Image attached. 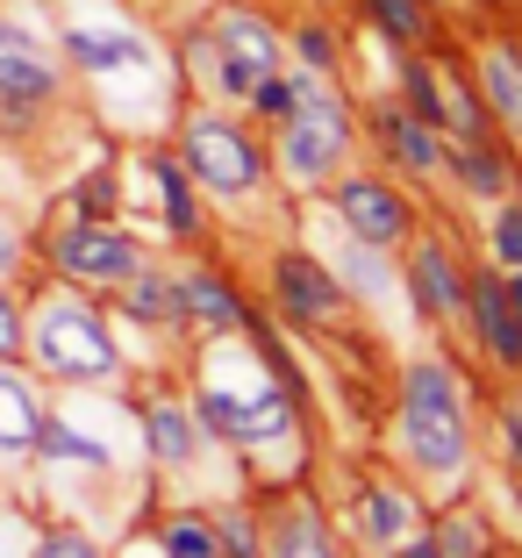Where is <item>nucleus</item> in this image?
<instances>
[{
    "label": "nucleus",
    "mask_w": 522,
    "mask_h": 558,
    "mask_svg": "<svg viewBox=\"0 0 522 558\" xmlns=\"http://www.w3.org/2000/svg\"><path fill=\"white\" fill-rule=\"evenodd\" d=\"M22 359L58 395H122L130 387V351H122V329L100 308V294L65 287L50 272L22 287Z\"/></svg>",
    "instance_id": "3"
},
{
    "label": "nucleus",
    "mask_w": 522,
    "mask_h": 558,
    "mask_svg": "<svg viewBox=\"0 0 522 558\" xmlns=\"http://www.w3.org/2000/svg\"><path fill=\"white\" fill-rule=\"evenodd\" d=\"M251 509H258V558H351L308 480L251 487Z\"/></svg>",
    "instance_id": "12"
},
{
    "label": "nucleus",
    "mask_w": 522,
    "mask_h": 558,
    "mask_svg": "<svg viewBox=\"0 0 522 558\" xmlns=\"http://www.w3.org/2000/svg\"><path fill=\"white\" fill-rule=\"evenodd\" d=\"M479 8H501V0H479Z\"/></svg>",
    "instance_id": "34"
},
{
    "label": "nucleus",
    "mask_w": 522,
    "mask_h": 558,
    "mask_svg": "<svg viewBox=\"0 0 522 558\" xmlns=\"http://www.w3.org/2000/svg\"><path fill=\"white\" fill-rule=\"evenodd\" d=\"M44 423H50V387L29 373V359H0V480L29 473Z\"/></svg>",
    "instance_id": "15"
},
{
    "label": "nucleus",
    "mask_w": 522,
    "mask_h": 558,
    "mask_svg": "<svg viewBox=\"0 0 522 558\" xmlns=\"http://www.w3.org/2000/svg\"><path fill=\"white\" fill-rule=\"evenodd\" d=\"M387 465L409 473L429 509L473 487L479 473V395L458 351H415L387 401Z\"/></svg>",
    "instance_id": "2"
},
{
    "label": "nucleus",
    "mask_w": 522,
    "mask_h": 558,
    "mask_svg": "<svg viewBox=\"0 0 522 558\" xmlns=\"http://www.w3.org/2000/svg\"><path fill=\"white\" fill-rule=\"evenodd\" d=\"M208 36H215V50L229 58V72H236L244 100H251V86H258L265 72L287 65V44H279V29H272L265 15H251V8H222V15L208 22Z\"/></svg>",
    "instance_id": "21"
},
{
    "label": "nucleus",
    "mask_w": 522,
    "mask_h": 558,
    "mask_svg": "<svg viewBox=\"0 0 522 558\" xmlns=\"http://www.w3.org/2000/svg\"><path fill=\"white\" fill-rule=\"evenodd\" d=\"M458 359L479 365L494 379H522V315L508 301V279L494 265L473 258V279H465V323H458Z\"/></svg>",
    "instance_id": "11"
},
{
    "label": "nucleus",
    "mask_w": 522,
    "mask_h": 558,
    "mask_svg": "<svg viewBox=\"0 0 522 558\" xmlns=\"http://www.w3.org/2000/svg\"><path fill=\"white\" fill-rule=\"evenodd\" d=\"M401 265V301L415 308V323L429 337H444V351H458V323H465V279H473V251L451 244L437 222H415V236L393 251Z\"/></svg>",
    "instance_id": "9"
},
{
    "label": "nucleus",
    "mask_w": 522,
    "mask_h": 558,
    "mask_svg": "<svg viewBox=\"0 0 522 558\" xmlns=\"http://www.w3.org/2000/svg\"><path fill=\"white\" fill-rule=\"evenodd\" d=\"M150 172H158V194H165V230H172V244H201V236H208V215H201L194 180L180 172V158H172V150H150Z\"/></svg>",
    "instance_id": "23"
},
{
    "label": "nucleus",
    "mask_w": 522,
    "mask_h": 558,
    "mask_svg": "<svg viewBox=\"0 0 522 558\" xmlns=\"http://www.w3.org/2000/svg\"><path fill=\"white\" fill-rule=\"evenodd\" d=\"M508 279V301H515V315H522V272H501Z\"/></svg>",
    "instance_id": "33"
},
{
    "label": "nucleus",
    "mask_w": 522,
    "mask_h": 558,
    "mask_svg": "<svg viewBox=\"0 0 522 558\" xmlns=\"http://www.w3.org/2000/svg\"><path fill=\"white\" fill-rule=\"evenodd\" d=\"M365 22H373L393 50H423L429 29H437V8H429V0H365Z\"/></svg>",
    "instance_id": "26"
},
{
    "label": "nucleus",
    "mask_w": 522,
    "mask_h": 558,
    "mask_svg": "<svg viewBox=\"0 0 522 558\" xmlns=\"http://www.w3.org/2000/svg\"><path fill=\"white\" fill-rule=\"evenodd\" d=\"M393 558H444V551H437V544H429V530H423V537H409V544H401V551H393Z\"/></svg>",
    "instance_id": "32"
},
{
    "label": "nucleus",
    "mask_w": 522,
    "mask_h": 558,
    "mask_svg": "<svg viewBox=\"0 0 522 558\" xmlns=\"http://www.w3.org/2000/svg\"><path fill=\"white\" fill-rule=\"evenodd\" d=\"M429 8H444V0H429Z\"/></svg>",
    "instance_id": "35"
},
{
    "label": "nucleus",
    "mask_w": 522,
    "mask_h": 558,
    "mask_svg": "<svg viewBox=\"0 0 522 558\" xmlns=\"http://www.w3.org/2000/svg\"><path fill=\"white\" fill-rule=\"evenodd\" d=\"M65 58H72L80 80H122V72H144L150 65V36L130 29L122 15L86 8V15L65 22Z\"/></svg>",
    "instance_id": "17"
},
{
    "label": "nucleus",
    "mask_w": 522,
    "mask_h": 558,
    "mask_svg": "<svg viewBox=\"0 0 522 558\" xmlns=\"http://www.w3.org/2000/svg\"><path fill=\"white\" fill-rule=\"evenodd\" d=\"M373 144L387 158V172H401L409 186H444V130L423 122L409 100H373Z\"/></svg>",
    "instance_id": "16"
},
{
    "label": "nucleus",
    "mask_w": 522,
    "mask_h": 558,
    "mask_svg": "<svg viewBox=\"0 0 522 558\" xmlns=\"http://www.w3.org/2000/svg\"><path fill=\"white\" fill-rule=\"evenodd\" d=\"M222 558H229V551H222Z\"/></svg>",
    "instance_id": "37"
},
{
    "label": "nucleus",
    "mask_w": 522,
    "mask_h": 558,
    "mask_svg": "<svg viewBox=\"0 0 522 558\" xmlns=\"http://www.w3.org/2000/svg\"><path fill=\"white\" fill-rule=\"evenodd\" d=\"M172 287H180V323H186V344L194 337H236L251 329V301L236 294V279L208 258H172Z\"/></svg>",
    "instance_id": "14"
},
{
    "label": "nucleus",
    "mask_w": 522,
    "mask_h": 558,
    "mask_svg": "<svg viewBox=\"0 0 522 558\" xmlns=\"http://www.w3.org/2000/svg\"><path fill=\"white\" fill-rule=\"evenodd\" d=\"M279 44H287V65L337 80V36H329V22H301V29H294V36H279Z\"/></svg>",
    "instance_id": "28"
},
{
    "label": "nucleus",
    "mask_w": 522,
    "mask_h": 558,
    "mask_svg": "<svg viewBox=\"0 0 522 558\" xmlns=\"http://www.w3.org/2000/svg\"><path fill=\"white\" fill-rule=\"evenodd\" d=\"M265 301L294 337H315V344L359 337V301H351L343 272L329 258H315L308 244H279L265 258Z\"/></svg>",
    "instance_id": "7"
},
{
    "label": "nucleus",
    "mask_w": 522,
    "mask_h": 558,
    "mask_svg": "<svg viewBox=\"0 0 522 558\" xmlns=\"http://www.w3.org/2000/svg\"><path fill=\"white\" fill-rule=\"evenodd\" d=\"M423 530H429V544H437L444 558H494L501 551V537H494V523H487V509H479L473 487L451 494V501H437Z\"/></svg>",
    "instance_id": "22"
},
{
    "label": "nucleus",
    "mask_w": 522,
    "mask_h": 558,
    "mask_svg": "<svg viewBox=\"0 0 522 558\" xmlns=\"http://www.w3.org/2000/svg\"><path fill=\"white\" fill-rule=\"evenodd\" d=\"M108 551H114V558H165V551H158V537H150V523H144V515H136V523H122V537H114Z\"/></svg>",
    "instance_id": "31"
},
{
    "label": "nucleus",
    "mask_w": 522,
    "mask_h": 558,
    "mask_svg": "<svg viewBox=\"0 0 522 558\" xmlns=\"http://www.w3.org/2000/svg\"><path fill=\"white\" fill-rule=\"evenodd\" d=\"M444 186L473 208H494L501 194H515L522 172H515V150H508L501 130H479V136H444Z\"/></svg>",
    "instance_id": "18"
},
{
    "label": "nucleus",
    "mask_w": 522,
    "mask_h": 558,
    "mask_svg": "<svg viewBox=\"0 0 522 558\" xmlns=\"http://www.w3.org/2000/svg\"><path fill=\"white\" fill-rule=\"evenodd\" d=\"M144 258L150 244L136 230H122L114 215H65L50 236H36V265L65 287H86V294H114Z\"/></svg>",
    "instance_id": "8"
},
{
    "label": "nucleus",
    "mask_w": 522,
    "mask_h": 558,
    "mask_svg": "<svg viewBox=\"0 0 522 558\" xmlns=\"http://www.w3.org/2000/svg\"><path fill=\"white\" fill-rule=\"evenodd\" d=\"M323 509L337 523L343 551H365V558H393L409 537H423V523H429V501L415 494V480L379 465V459L343 465L337 487L323 494Z\"/></svg>",
    "instance_id": "6"
},
{
    "label": "nucleus",
    "mask_w": 522,
    "mask_h": 558,
    "mask_svg": "<svg viewBox=\"0 0 522 558\" xmlns=\"http://www.w3.org/2000/svg\"><path fill=\"white\" fill-rule=\"evenodd\" d=\"M329 215H337V230L365 251H401L415 236V222H423L409 180L365 172V165H343L337 180H329Z\"/></svg>",
    "instance_id": "10"
},
{
    "label": "nucleus",
    "mask_w": 522,
    "mask_h": 558,
    "mask_svg": "<svg viewBox=\"0 0 522 558\" xmlns=\"http://www.w3.org/2000/svg\"><path fill=\"white\" fill-rule=\"evenodd\" d=\"M186 401L208 423V437L244 465L251 487H287L308 480L315 444H308V387L287 365L279 337L251 315L236 337H194L186 344Z\"/></svg>",
    "instance_id": "1"
},
{
    "label": "nucleus",
    "mask_w": 522,
    "mask_h": 558,
    "mask_svg": "<svg viewBox=\"0 0 522 558\" xmlns=\"http://www.w3.org/2000/svg\"><path fill=\"white\" fill-rule=\"evenodd\" d=\"M479 251H487L479 265H494V272H522V186L487 208V222H479Z\"/></svg>",
    "instance_id": "25"
},
{
    "label": "nucleus",
    "mask_w": 522,
    "mask_h": 558,
    "mask_svg": "<svg viewBox=\"0 0 522 558\" xmlns=\"http://www.w3.org/2000/svg\"><path fill=\"white\" fill-rule=\"evenodd\" d=\"M36 279V236H29V222H22V215H8L0 208V287H29Z\"/></svg>",
    "instance_id": "27"
},
{
    "label": "nucleus",
    "mask_w": 522,
    "mask_h": 558,
    "mask_svg": "<svg viewBox=\"0 0 522 558\" xmlns=\"http://www.w3.org/2000/svg\"><path fill=\"white\" fill-rule=\"evenodd\" d=\"M29 558H114L108 537L80 515H36V537H29Z\"/></svg>",
    "instance_id": "24"
},
{
    "label": "nucleus",
    "mask_w": 522,
    "mask_h": 558,
    "mask_svg": "<svg viewBox=\"0 0 522 558\" xmlns=\"http://www.w3.org/2000/svg\"><path fill=\"white\" fill-rule=\"evenodd\" d=\"M494 429H501V451L522 473V379H501V387H494Z\"/></svg>",
    "instance_id": "29"
},
{
    "label": "nucleus",
    "mask_w": 522,
    "mask_h": 558,
    "mask_svg": "<svg viewBox=\"0 0 522 558\" xmlns=\"http://www.w3.org/2000/svg\"><path fill=\"white\" fill-rule=\"evenodd\" d=\"M465 72H473V94H479V108H487V122L508 144H522V44L515 36H487Z\"/></svg>",
    "instance_id": "20"
},
{
    "label": "nucleus",
    "mask_w": 522,
    "mask_h": 558,
    "mask_svg": "<svg viewBox=\"0 0 522 558\" xmlns=\"http://www.w3.org/2000/svg\"><path fill=\"white\" fill-rule=\"evenodd\" d=\"M0 359H22V294L0 287Z\"/></svg>",
    "instance_id": "30"
},
{
    "label": "nucleus",
    "mask_w": 522,
    "mask_h": 558,
    "mask_svg": "<svg viewBox=\"0 0 522 558\" xmlns=\"http://www.w3.org/2000/svg\"><path fill=\"white\" fill-rule=\"evenodd\" d=\"M494 558H508V551H494Z\"/></svg>",
    "instance_id": "36"
},
{
    "label": "nucleus",
    "mask_w": 522,
    "mask_h": 558,
    "mask_svg": "<svg viewBox=\"0 0 522 558\" xmlns=\"http://www.w3.org/2000/svg\"><path fill=\"white\" fill-rule=\"evenodd\" d=\"M287 72H294V108L265 130V158H272V186L315 201V194H329V180L343 165H359V116H351L337 80L301 72V65H287Z\"/></svg>",
    "instance_id": "4"
},
{
    "label": "nucleus",
    "mask_w": 522,
    "mask_h": 558,
    "mask_svg": "<svg viewBox=\"0 0 522 558\" xmlns=\"http://www.w3.org/2000/svg\"><path fill=\"white\" fill-rule=\"evenodd\" d=\"M58 94H65V65L0 15V122H36L44 108H58Z\"/></svg>",
    "instance_id": "13"
},
{
    "label": "nucleus",
    "mask_w": 522,
    "mask_h": 558,
    "mask_svg": "<svg viewBox=\"0 0 522 558\" xmlns=\"http://www.w3.org/2000/svg\"><path fill=\"white\" fill-rule=\"evenodd\" d=\"M172 158H180V172L194 180V194L215 201V208H258V201L272 194L265 130L244 122V108H215V100L186 108V116L172 122Z\"/></svg>",
    "instance_id": "5"
},
{
    "label": "nucleus",
    "mask_w": 522,
    "mask_h": 558,
    "mask_svg": "<svg viewBox=\"0 0 522 558\" xmlns=\"http://www.w3.org/2000/svg\"><path fill=\"white\" fill-rule=\"evenodd\" d=\"M114 308L108 315H122L130 329H144V337H172V344L186 351V323H180V287H172V258H158L150 251L144 265H136L122 287H114Z\"/></svg>",
    "instance_id": "19"
}]
</instances>
